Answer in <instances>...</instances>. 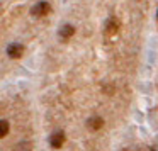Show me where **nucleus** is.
Segmentation results:
<instances>
[{"instance_id":"obj_1","label":"nucleus","mask_w":158,"mask_h":151,"mask_svg":"<svg viewBox=\"0 0 158 151\" xmlns=\"http://www.w3.org/2000/svg\"><path fill=\"white\" fill-rule=\"evenodd\" d=\"M49 12H51V5H49L48 2H44V0L38 2V4L31 9V14L34 15V17H44V15H48Z\"/></svg>"},{"instance_id":"obj_2","label":"nucleus","mask_w":158,"mask_h":151,"mask_svg":"<svg viewBox=\"0 0 158 151\" xmlns=\"http://www.w3.org/2000/svg\"><path fill=\"white\" fill-rule=\"evenodd\" d=\"M65 141H66L65 131H55V133L49 136V144H51V148H55V149H60V148L65 144Z\"/></svg>"},{"instance_id":"obj_3","label":"nucleus","mask_w":158,"mask_h":151,"mask_svg":"<svg viewBox=\"0 0 158 151\" xmlns=\"http://www.w3.org/2000/svg\"><path fill=\"white\" fill-rule=\"evenodd\" d=\"M7 55H9V58H12V59L22 58V56H24V46L19 44V43H12V44L7 46Z\"/></svg>"},{"instance_id":"obj_4","label":"nucleus","mask_w":158,"mask_h":151,"mask_svg":"<svg viewBox=\"0 0 158 151\" xmlns=\"http://www.w3.org/2000/svg\"><path fill=\"white\" fill-rule=\"evenodd\" d=\"M75 34V27H73L72 24H65V26H61L60 27V31H58V36H60V41H63V43H66L68 39H72V36Z\"/></svg>"},{"instance_id":"obj_5","label":"nucleus","mask_w":158,"mask_h":151,"mask_svg":"<svg viewBox=\"0 0 158 151\" xmlns=\"http://www.w3.org/2000/svg\"><path fill=\"white\" fill-rule=\"evenodd\" d=\"M87 127H89L90 131H100L104 127V119L99 117V116L89 117V120H87Z\"/></svg>"},{"instance_id":"obj_6","label":"nucleus","mask_w":158,"mask_h":151,"mask_svg":"<svg viewBox=\"0 0 158 151\" xmlns=\"http://www.w3.org/2000/svg\"><path fill=\"white\" fill-rule=\"evenodd\" d=\"M117 31H119V21H117L116 17L107 19V24H106V34H107V36H114Z\"/></svg>"},{"instance_id":"obj_7","label":"nucleus","mask_w":158,"mask_h":151,"mask_svg":"<svg viewBox=\"0 0 158 151\" xmlns=\"http://www.w3.org/2000/svg\"><path fill=\"white\" fill-rule=\"evenodd\" d=\"M9 134V122L5 119L0 120V137H5Z\"/></svg>"},{"instance_id":"obj_8","label":"nucleus","mask_w":158,"mask_h":151,"mask_svg":"<svg viewBox=\"0 0 158 151\" xmlns=\"http://www.w3.org/2000/svg\"><path fill=\"white\" fill-rule=\"evenodd\" d=\"M14 151H31V143H29V141H21V143L15 146Z\"/></svg>"},{"instance_id":"obj_9","label":"nucleus","mask_w":158,"mask_h":151,"mask_svg":"<svg viewBox=\"0 0 158 151\" xmlns=\"http://www.w3.org/2000/svg\"><path fill=\"white\" fill-rule=\"evenodd\" d=\"M156 19H158V12H156Z\"/></svg>"},{"instance_id":"obj_10","label":"nucleus","mask_w":158,"mask_h":151,"mask_svg":"<svg viewBox=\"0 0 158 151\" xmlns=\"http://www.w3.org/2000/svg\"><path fill=\"white\" fill-rule=\"evenodd\" d=\"M123 151H127V149H123Z\"/></svg>"}]
</instances>
